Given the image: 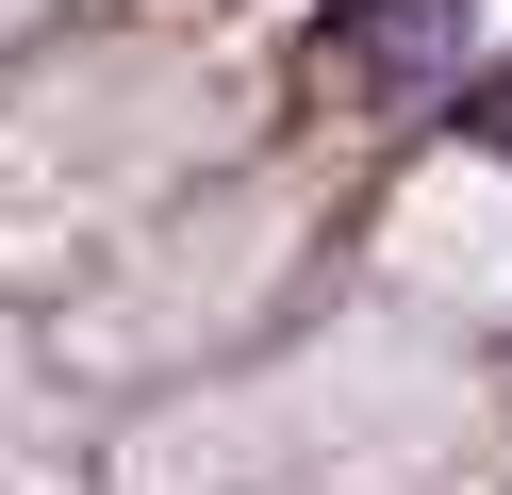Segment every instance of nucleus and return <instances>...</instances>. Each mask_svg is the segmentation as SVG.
<instances>
[{
	"instance_id": "obj_1",
	"label": "nucleus",
	"mask_w": 512,
	"mask_h": 495,
	"mask_svg": "<svg viewBox=\"0 0 512 495\" xmlns=\"http://www.w3.org/2000/svg\"><path fill=\"white\" fill-rule=\"evenodd\" d=\"M380 264H397V297H446V314H512V149L430 165V182L397 198V231H380Z\"/></svg>"
}]
</instances>
